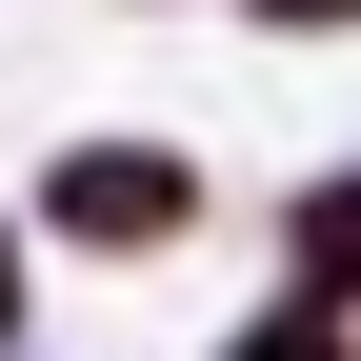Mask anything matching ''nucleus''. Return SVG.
<instances>
[{"mask_svg": "<svg viewBox=\"0 0 361 361\" xmlns=\"http://www.w3.org/2000/svg\"><path fill=\"white\" fill-rule=\"evenodd\" d=\"M61 221H80V241H161L180 180H161V161H80V180H61Z\"/></svg>", "mask_w": 361, "mask_h": 361, "instance_id": "f257e3e1", "label": "nucleus"}]
</instances>
